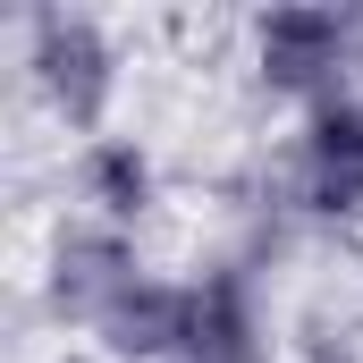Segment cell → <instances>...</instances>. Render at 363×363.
Returning a JSON list of instances; mask_svg holds the SVG:
<instances>
[{"instance_id":"cell-3","label":"cell","mask_w":363,"mask_h":363,"mask_svg":"<svg viewBox=\"0 0 363 363\" xmlns=\"http://www.w3.org/2000/svg\"><path fill=\"white\" fill-rule=\"evenodd\" d=\"M271 203L330 237H363V85L304 110L271 152Z\"/></svg>"},{"instance_id":"cell-5","label":"cell","mask_w":363,"mask_h":363,"mask_svg":"<svg viewBox=\"0 0 363 363\" xmlns=\"http://www.w3.org/2000/svg\"><path fill=\"white\" fill-rule=\"evenodd\" d=\"M60 186L77 194L68 203V220H93V228H144L152 211H161V152L144 144V135H93V144H68V169Z\"/></svg>"},{"instance_id":"cell-1","label":"cell","mask_w":363,"mask_h":363,"mask_svg":"<svg viewBox=\"0 0 363 363\" xmlns=\"http://www.w3.org/2000/svg\"><path fill=\"white\" fill-rule=\"evenodd\" d=\"M17 68H26V93L43 101V118L68 144L110 135V110L127 93V43L110 34V17H93V9H26L17 17Z\"/></svg>"},{"instance_id":"cell-4","label":"cell","mask_w":363,"mask_h":363,"mask_svg":"<svg viewBox=\"0 0 363 363\" xmlns=\"http://www.w3.org/2000/svg\"><path fill=\"white\" fill-rule=\"evenodd\" d=\"M152 271L144 245L127 228H93V220H60L43 237V262H34V287H43V313L68 330V338H93L110 321V304Z\"/></svg>"},{"instance_id":"cell-6","label":"cell","mask_w":363,"mask_h":363,"mask_svg":"<svg viewBox=\"0 0 363 363\" xmlns=\"http://www.w3.org/2000/svg\"><path fill=\"white\" fill-rule=\"evenodd\" d=\"M60 363H101V355H60Z\"/></svg>"},{"instance_id":"cell-2","label":"cell","mask_w":363,"mask_h":363,"mask_svg":"<svg viewBox=\"0 0 363 363\" xmlns=\"http://www.w3.org/2000/svg\"><path fill=\"white\" fill-rule=\"evenodd\" d=\"M237 68L279 110H321L363 85V17L355 9H262L237 26Z\"/></svg>"}]
</instances>
